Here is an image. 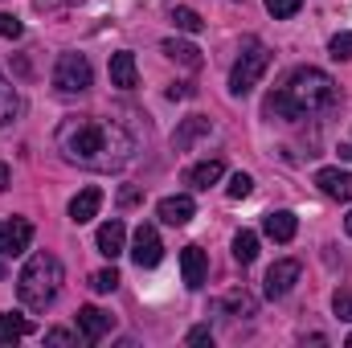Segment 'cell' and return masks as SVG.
<instances>
[{
  "label": "cell",
  "instance_id": "obj_1",
  "mask_svg": "<svg viewBox=\"0 0 352 348\" xmlns=\"http://www.w3.org/2000/svg\"><path fill=\"white\" fill-rule=\"evenodd\" d=\"M58 152L90 173H115L131 160L135 140L107 119H66L58 127Z\"/></svg>",
  "mask_w": 352,
  "mask_h": 348
},
{
  "label": "cell",
  "instance_id": "obj_2",
  "mask_svg": "<svg viewBox=\"0 0 352 348\" xmlns=\"http://www.w3.org/2000/svg\"><path fill=\"white\" fill-rule=\"evenodd\" d=\"M332 102H336V83L316 66H299V70L287 74V83L274 94H266V115L299 123L316 111H328Z\"/></svg>",
  "mask_w": 352,
  "mask_h": 348
},
{
  "label": "cell",
  "instance_id": "obj_3",
  "mask_svg": "<svg viewBox=\"0 0 352 348\" xmlns=\"http://www.w3.org/2000/svg\"><path fill=\"white\" fill-rule=\"evenodd\" d=\"M58 291H62V262L54 259V254H33V259L25 262V270H21V279H16V295H21V303L29 307V312H45L54 299H58Z\"/></svg>",
  "mask_w": 352,
  "mask_h": 348
},
{
  "label": "cell",
  "instance_id": "obj_4",
  "mask_svg": "<svg viewBox=\"0 0 352 348\" xmlns=\"http://www.w3.org/2000/svg\"><path fill=\"white\" fill-rule=\"evenodd\" d=\"M266 66H270V50H266L263 41H250L242 50V58L234 62V70H230V94L234 98L250 94V90L258 87V78L266 74Z\"/></svg>",
  "mask_w": 352,
  "mask_h": 348
},
{
  "label": "cell",
  "instance_id": "obj_5",
  "mask_svg": "<svg viewBox=\"0 0 352 348\" xmlns=\"http://www.w3.org/2000/svg\"><path fill=\"white\" fill-rule=\"evenodd\" d=\"M90 78H94V70H90V62L82 54H62L58 58L54 87L62 90V94H82V90H90Z\"/></svg>",
  "mask_w": 352,
  "mask_h": 348
},
{
  "label": "cell",
  "instance_id": "obj_6",
  "mask_svg": "<svg viewBox=\"0 0 352 348\" xmlns=\"http://www.w3.org/2000/svg\"><path fill=\"white\" fill-rule=\"evenodd\" d=\"M29 242H33V221H25V217H8V221L0 226V259H16V254H25Z\"/></svg>",
  "mask_w": 352,
  "mask_h": 348
},
{
  "label": "cell",
  "instance_id": "obj_7",
  "mask_svg": "<svg viewBox=\"0 0 352 348\" xmlns=\"http://www.w3.org/2000/svg\"><path fill=\"white\" fill-rule=\"evenodd\" d=\"M160 259H164V242H160L156 226H140L135 230V242H131V262L140 270H152Z\"/></svg>",
  "mask_w": 352,
  "mask_h": 348
},
{
  "label": "cell",
  "instance_id": "obj_8",
  "mask_svg": "<svg viewBox=\"0 0 352 348\" xmlns=\"http://www.w3.org/2000/svg\"><path fill=\"white\" fill-rule=\"evenodd\" d=\"M299 262L295 259H283L274 262L270 270H266V299H283V295H291V287L299 283Z\"/></svg>",
  "mask_w": 352,
  "mask_h": 348
},
{
  "label": "cell",
  "instance_id": "obj_9",
  "mask_svg": "<svg viewBox=\"0 0 352 348\" xmlns=\"http://www.w3.org/2000/svg\"><path fill=\"white\" fill-rule=\"evenodd\" d=\"M111 328H115V316L111 312H102V307H78V332L87 336L90 345H98Z\"/></svg>",
  "mask_w": 352,
  "mask_h": 348
},
{
  "label": "cell",
  "instance_id": "obj_10",
  "mask_svg": "<svg viewBox=\"0 0 352 348\" xmlns=\"http://www.w3.org/2000/svg\"><path fill=\"white\" fill-rule=\"evenodd\" d=\"M180 274H184V287H205V274H209V259L201 246H184L180 250Z\"/></svg>",
  "mask_w": 352,
  "mask_h": 348
},
{
  "label": "cell",
  "instance_id": "obj_11",
  "mask_svg": "<svg viewBox=\"0 0 352 348\" xmlns=\"http://www.w3.org/2000/svg\"><path fill=\"white\" fill-rule=\"evenodd\" d=\"M295 230H299V217H295L291 209H274V213L263 217V234L270 238V242H291Z\"/></svg>",
  "mask_w": 352,
  "mask_h": 348
},
{
  "label": "cell",
  "instance_id": "obj_12",
  "mask_svg": "<svg viewBox=\"0 0 352 348\" xmlns=\"http://www.w3.org/2000/svg\"><path fill=\"white\" fill-rule=\"evenodd\" d=\"M316 184H320V193H328L336 201H352V173H344V168H320Z\"/></svg>",
  "mask_w": 352,
  "mask_h": 348
},
{
  "label": "cell",
  "instance_id": "obj_13",
  "mask_svg": "<svg viewBox=\"0 0 352 348\" xmlns=\"http://www.w3.org/2000/svg\"><path fill=\"white\" fill-rule=\"evenodd\" d=\"M209 131H213V123H209L205 115H188V119L173 131V148L176 152H188V148H192L201 135H209Z\"/></svg>",
  "mask_w": 352,
  "mask_h": 348
},
{
  "label": "cell",
  "instance_id": "obj_14",
  "mask_svg": "<svg viewBox=\"0 0 352 348\" xmlns=\"http://www.w3.org/2000/svg\"><path fill=\"white\" fill-rule=\"evenodd\" d=\"M94 242H98V254H107V259H119V254H123V242H127V230H123V221H102Z\"/></svg>",
  "mask_w": 352,
  "mask_h": 348
},
{
  "label": "cell",
  "instance_id": "obj_15",
  "mask_svg": "<svg viewBox=\"0 0 352 348\" xmlns=\"http://www.w3.org/2000/svg\"><path fill=\"white\" fill-rule=\"evenodd\" d=\"M156 213H160V221H168V226H188L192 213H197V205H192V197H164Z\"/></svg>",
  "mask_w": 352,
  "mask_h": 348
},
{
  "label": "cell",
  "instance_id": "obj_16",
  "mask_svg": "<svg viewBox=\"0 0 352 348\" xmlns=\"http://www.w3.org/2000/svg\"><path fill=\"white\" fill-rule=\"evenodd\" d=\"M98 209H102V188L90 184V188H82V193L70 201V221L82 226V221H90V217H98Z\"/></svg>",
  "mask_w": 352,
  "mask_h": 348
},
{
  "label": "cell",
  "instance_id": "obj_17",
  "mask_svg": "<svg viewBox=\"0 0 352 348\" xmlns=\"http://www.w3.org/2000/svg\"><path fill=\"white\" fill-rule=\"evenodd\" d=\"M135 54H111V87H119V90H131L135 87Z\"/></svg>",
  "mask_w": 352,
  "mask_h": 348
},
{
  "label": "cell",
  "instance_id": "obj_18",
  "mask_svg": "<svg viewBox=\"0 0 352 348\" xmlns=\"http://www.w3.org/2000/svg\"><path fill=\"white\" fill-rule=\"evenodd\" d=\"M221 173H226V164H221V160H201V164H192V168H188V184L205 193L209 184H217V180H221Z\"/></svg>",
  "mask_w": 352,
  "mask_h": 348
},
{
  "label": "cell",
  "instance_id": "obj_19",
  "mask_svg": "<svg viewBox=\"0 0 352 348\" xmlns=\"http://www.w3.org/2000/svg\"><path fill=\"white\" fill-rule=\"evenodd\" d=\"M160 50H164V54H168L173 62L188 66V70H197V66H201V50H197V45H188V41H176V37H168V41H164Z\"/></svg>",
  "mask_w": 352,
  "mask_h": 348
},
{
  "label": "cell",
  "instance_id": "obj_20",
  "mask_svg": "<svg viewBox=\"0 0 352 348\" xmlns=\"http://www.w3.org/2000/svg\"><path fill=\"white\" fill-rule=\"evenodd\" d=\"M33 328H29V320L25 316H16V312H0V345H12V340H21V336H29Z\"/></svg>",
  "mask_w": 352,
  "mask_h": 348
},
{
  "label": "cell",
  "instance_id": "obj_21",
  "mask_svg": "<svg viewBox=\"0 0 352 348\" xmlns=\"http://www.w3.org/2000/svg\"><path fill=\"white\" fill-rule=\"evenodd\" d=\"M221 307H226L234 320H250V316L258 312V303H254V295H250V291H230Z\"/></svg>",
  "mask_w": 352,
  "mask_h": 348
},
{
  "label": "cell",
  "instance_id": "obj_22",
  "mask_svg": "<svg viewBox=\"0 0 352 348\" xmlns=\"http://www.w3.org/2000/svg\"><path fill=\"white\" fill-rule=\"evenodd\" d=\"M234 259L242 262V266H250V262L258 259V234H250V230H242V234L234 238Z\"/></svg>",
  "mask_w": 352,
  "mask_h": 348
},
{
  "label": "cell",
  "instance_id": "obj_23",
  "mask_svg": "<svg viewBox=\"0 0 352 348\" xmlns=\"http://www.w3.org/2000/svg\"><path fill=\"white\" fill-rule=\"evenodd\" d=\"M173 25H176V29H184V33H201V29H205L201 12H197V8H184V4L173 8Z\"/></svg>",
  "mask_w": 352,
  "mask_h": 348
},
{
  "label": "cell",
  "instance_id": "obj_24",
  "mask_svg": "<svg viewBox=\"0 0 352 348\" xmlns=\"http://www.w3.org/2000/svg\"><path fill=\"white\" fill-rule=\"evenodd\" d=\"M12 115H16V90L8 87V83H4V74H0V127H4Z\"/></svg>",
  "mask_w": 352,
  "mask_h": 348
},
{
  "label": "cell",
  "instance_id": "obj_25",
  "mask_svg": "<svg viewBox=\"0 0 352 348\" xmlns=\"http://www.w3.org/2000/svg\"><path fill=\"white\" fill-rule=\"evenodd\" d=\"M90 287H94L98 295H111V291L119 287V270H115V266H111V270H94V274H90Z\"/></svg>",
  "mask_w": 352,
  "mask_h": 348
},
{
  "label": "cell",
  "instance_id": "obj_26",
  "mask_svg": "<svg viewBox=\"0 0 352 348\" xmlns=\"http://www.w3.org/2000/svg\"><path fill=\"white\" fill-rule=\"evenodd\" d=\"M234 201H242V197H250L254 193V176H246V173H234L230 176V188H226Z\"/></svg>",
  "mask_w": 352,
  "mask_h": 348
},
{
  "label": "cell",
  "instance_id": "obj_27",
  "mask_svg": "<svg viewBox=\"0 0 352 348\" xmlns=\"http://www.w3.org/2000/svg\"><path fill=\"white\" fill-rule=\"evenodd\" d=\"M303 8V0H266V12L274 17V21H283V17H295Z\"/></svg>",
  "mask_w": 352,
  "mask_h": 348
},
{
  "label": "cell",
  "instance_id": "obj_28",
  "mask_svg": "<svg viewBox=\"0 0 352 348\" xmlns=\"http://www.w3.org/2000/svg\"><path fill=\"white\" fill-rule=\"evenodd\" d=\"M328 54H332L336 62H349V58H352V33H336V37H332V45H328Z\"/></svg>",
  "mask_w": 352,
  "mask_h": 348
},
{
  "label": "cell",
  "instance_id": "obj_29",
  "mask_svg": "<svg viewBox=\"0 0 352 348\" xmlns=\"http://www.w3.org/2000/svg\"><path fill=\"white\" fill-rule=\"evenodd\" d=\"M332 312H336L340 320H352V287H340V291L332 295Z\"/></svg>",
  "mask_w": 352,
  "mask_h": 348
},
{
  "label": "cell",
  "instance_id": "obj_30",
  "mask_svg": "<svg viewBox=\"0 0 352 348\" xmlns=\"http://www.w3.org/2000/svg\"><path fill=\"white\" fill-rule=\"evenodd\" d=\"M0 37H21V21L8 17V12H0Z\"/></svg>",
  "mask_w": 352,
  "mask_h": 348
},
{
  "label": "cell",
  "instance_id": "obj_31",
  "mask_svg": "<svg viewBox=\"0 0 352 348\" xmlns=\"http://www.w3.org/2000/svg\"><path fill=\"white\" fill-rule=\"evenodd\" d=\"M45 345H74V336L66 328H54V332H45Z\"/></svg>",
  "mask_w": 352,
  "mask_h": 348
},
{
  "label": "cell",
  "instance_id": "obj_32",
  "mask_svg": "<svg viewBox=\"0 0 352 348\" xmlns=\"http://www.w3.org/2000/svg\"><path fill=\"white\" fill-rule=\"evenodd\" d=\"M188 345H213V332L209 328H192L188 332Z\"/></svg>",
  "mask_w": 352,
  "mask_h": 348
},
{
  "label": "cell",
  "instance_id": "obj_33",
  "mask_svg": "<svg viewBox=\"0 0 352 348\" xmlns=\"http://www.w3.org/2000/svg\"><path fill=\"white\" fill-rule=\"evenodd\" d=\"M197 94V87H188V83H176V87H168V98H192Z\"/></svg>",
  "mask_w": 352,
  "mask_h": 348
},
{
  "label": "cell",
  "instance_id": "obj_34",
  "mask_svg": "<svg viewBox=\"0 0 352 348\" xmlns=\"http://www.w3.org/2000/svg\"><path fill=\"white\" fill-rule=\"evenodd\" d=\"M140 197H144V193H140V188H123V193H119V205H135V201H140Z\"/></svg>",
  "mask_w": 352,
  "mask_h": 348
},
{
  "label": "cell",
  "instance_id": "obj_35",
  "mask_svg": "<svg viewBox=\"0 0 352 348\" xmlns=\"http://www.w3.org/2000/svg\"><path fill=\"white\" fill-rule=\"evenodd\" d=\"M8 184H12V173H8V164H0V193H4Z\"/></svg>",
  "mask_w": 352,
  "mask_h": 348
},
{
  "label": "cell",
  "instance_id": "obj_36",
  "mask_svg": "<svg viewBox=\"0 0 352 348\" xmlns=\"http://www.w3.org/2000/svg\"><path fill=\"white\" fill-rule=\"evenodd\" d=\"M344 230H349V238H352V213H349V217H344Z\"/></svg>",
  "mask_w": 352,
  "mask_h": 348
},
{
  "label": "cell",
  "instance_id": "obj_37",
  "mask_svg": "<svg viewBox=\"0 0 352 348\" xmlns=\"http://www.w3.org/2000/svg\"><path fill=\"white\" fill-rule=\"evenodd\" d=\"M344 345H349V348H352V336H349V340H344Z\"/></svg>",
  "mask_w": 352,
  "mask_h": 348
}]
</instances>
